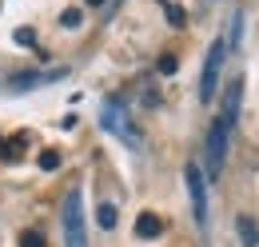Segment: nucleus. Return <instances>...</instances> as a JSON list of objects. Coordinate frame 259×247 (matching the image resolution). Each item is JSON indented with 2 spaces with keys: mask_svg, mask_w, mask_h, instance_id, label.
<instances>
[{
  "mask_svg": "<svg viewBox=\"0 0 259 247\" xmlns=\"http://www.w3.org/2000/svg\"><path fill=\"white\" fill-rule=\"evenodd\" d=\"M20 243H24V247H44V235H40L36 227H28V231L20 235Z\"/></svg>",
  "mask_w": 259,
  "mask_h": 247,
  "instance_id": "2eb2a0df",
  "label": "nucleus"
},
{
  "mask_svg": "<svg viewBox=\"0 0 259 247\" xmlns=\"http://www.w3.org/2000/svg\"><path fill=\"white\" fill-rule=\"evenodd\" d=\"M163 12H167V20H171L176 28H184V24H188V20H184V8H180V4H171V0H163Z\"/></svg>",
  "mask_w": 259,
  "mask_h": 247,
  "instance_id": "9d476101",
  "label": "nucleus"
},
{
  "mask_svg": "<svg viewBox=\"0 0 259 247\" xmlns=\"http://www.w3.org/2000/svg\"><path fill=\"white\" fill-rule=\"evenodd\" d=\"M184 180H188V195H192L195 223L207 227V191H203V172H199V163H188V168H184Z\"/></svg>",
  "mask_w": 259,
  "mask_h": 247,
  "instance_id": "39448f33",
  "label": "nucleus"
},
{
  "mask_svg": "<svg viewBox=\"0 0 259 247\" xmlns=\"http://www.w3.org/2000/svg\"><path fill=\"white\" fill-rule=\"evenodd\" d=\"M16 40H20V44H36V32L32 28H20V32H16Z\"/></svg>",
  "mask_w": 259,
  "mask_h": 247,
  "instance_id": "dca6fc26",
  "label": "nucleus"
},
{
  "mask_svg": "<svg viewBox=\"0 0 259 247\" xmlns=\"http://www.w3.org/2000/svg\"><path fill=\"white\" fill-rule=\"evenodd\" d=\"M239 104H243V76H235L224 88V100H220V116L207 132V180H220L227 159V144H231V132H235V120H239Z\"/></svg>",
  "mask_w": 259,
  "mask_h": 247,
  "instance_id": "f257e3e1",
  "label": "nucleus"
},
{
  "mask_svg": "<svg viewBox=\"0 0 259 247\" xmlns=\"http://www.w3.org/2000/svg\"><path fill=\"white\" fill-rule=\"evenodd\" d=\"M88 4H92V8H100V4H108V0H88Z\"/></svg>",
  "mask_w": 259,
  "mask_h": 247,
  "instance_id": "f3484780",
  "label": "nucleus"
},
{
  "mask_svg": "<svg viewBox=\"0 0 259 247\" xmlns=\"http://www.w3.org/2000/svg\"><path fill=\"white\" fill-rule=\"evenodd\" d=\"M80 20H84V12H80V8H64V16H60V24H64V28H80Z\"/></svg>",
  "mask_w": 259,
  "mask_h": 247,
  "instance_id": "f8f14e48",
  "label": "nucleus"
},
{
  "mask_svg": "<svg viewBox=\"0 0 259 247\" xmlns=\"http://www.w3.org/2000/svg\"><path fill=\"white\" fill-rule=\"evenodd\" d=\"M104 128H108L116 140H124L132 152H140V148H144V136H140V128L132 124V116H128V108H124V100H120V96L104 100Z\"/></svg>",
  "mask_w": 259,
  "mask_h": 247,
  "instance_id": "f03ea898",
  "label": "nucleus"
},
{
  "mask_svg": "<svg viewBox=\"0 0 259 247\" xmlns=\"http://www.w3.org/2000/svg\"><path fill=\"white\" fill-rule=\"evenodd\" d=\"M235 231H239L243 247H259V223L251 216H239V219H235Z\"/></svg>",
  "mask_w": 259,
  "mask_h": 247,
  "instance_id": "0eeeda50",
  "label": "nucleus"
},
{
  "mask_svg": "<svg viewBox=\"0 0 259 247\" xmlns=\"http://www.w3.org/2000/svg\"><path fill=\"white\" fill-rule=\"evenodd\" d=\"M64 68H56V72H48V76H60ZM44 72H20V76H12V88H36V84H44L48 80Z\"/></svg>",
  "mask_w": 259,
  "mask_h": 247,
  "instance_id": "6e6552de",
  "label": "nucleus"
},
{
  "mask_svg": "<svg viewBox=\"0 0 259 247\" xmlns=\"http://www.w3.org/2000/svg\"><path fill=\"white\" fill-rule=\"evenodd\" d=\"M224 56H227V40L220 36L211 48H207V60H203V76H199V100H215L220 92V68H224Z\"/></svg>",
  "mask_w": 259,
  "mask_h": 247,
  "instance_id": "20e7f679",
  "label": "nucleus"
},
{
  "mask_svg": "<svg viewBox=\"0 0 259 247\" xmlns=\"http://www.w3.org/2000/svg\"><path fill=\"white\" fill-rule=\"evenodd\" d=\"M12 155L20 159V144L16 140H0V159H12Z\"/></svg>",
  "mask_w": 259,
  "mask_h": 247,
  "instance_id": "4468645a",
  "label": "nucleus"
},
{
  "mask_svg": "<svg viewBox=\"0 0 259 247\" xmlns=\"http://www.w3.org/2000/svg\"><path fill=\"white\" fill-rule=\"evenodd\" d=\"M176 68H180V60H176V56H171V52H163L160 60H156V72H160V76H171V72H176Z\"/></svg>",
  "mask_w": 259,
  "mask_h": 247,
  "instance_id": "9b49d317",
  "label": "nucleus"
},
{
  "mask_svg": "<svg viewBox=\"0 0 259 247\" xmlns=\"http://www.w3.org/2000/svg\"><path fill=\"white\" fill-rule=\"evenodd\" d=\"M96 219H100V227H104V231H112V227H116V219H120V212H116V203H100Z\"/></svg>",
  "mask_w": 259,
  "mask_h": 247,
  "instance_id": "1a4fd4ad",
  "label": "nucleus"
},
{
  "mask_svg": "<svg viewBox=\"0 0 259 247\" xmlns=\"http://www.w3.org/2000/svg\"><path fill=\"white\" fill-rule=\"evenodd\" d=\"M64 247H88V235H84V191L72 187L64 195Z\"/></svg>",
  "mask_w": 259,
  "mask_h": 247,
  "instance_id": "7ed1b4c3",
  "label": "nucleus"
},
{
  "mask_svg": "<svg viewBox=\"0 0 259 247\" xmlns=\"http://www.w3.org/2000/svg\"><path fill=\"white\" fill-rule=\"evenodd\" d=\"M40 168L44 172H56L60 168V152H40Z\"/></svg>",
  "mask_w": 259,
  "mask_h": 247,
  "instance_id": "ddd939ff",
  "label": "nucleus"
},
{
  "mask_svg": "<svg viewBox=\"0 0 259 247\" xmlns=\"http://www.w3.org/2000/svg\"><path fill=\"white\" fill-rule=\"evenodd\" d=\"M136 235H140V239H156V235H163V219L156 216V212H140V219H136Z\"/></svg>",
  "mask_w": 259,
  "mask_h": 247,
  "instance_id": "423d86ee",
  "label": "nucleus"
}]
</instances>
